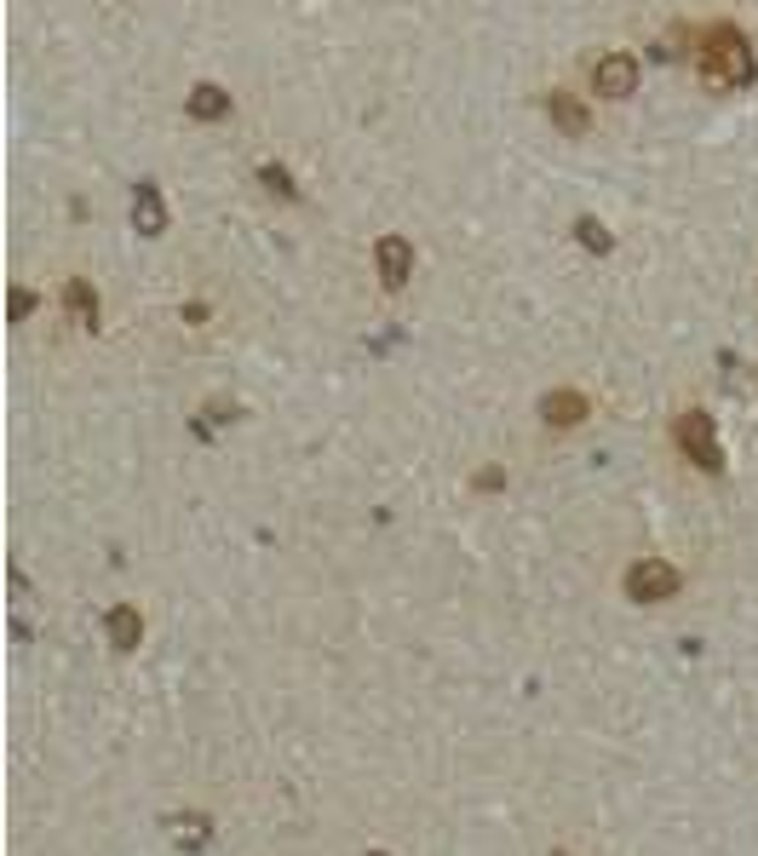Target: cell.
Returning <instances> with one entry per match:
<instances>
[{"instance_id":"cell-4","label":"cell","mask_w":758,"mask_h":856,"mask_svg":"<svg viewBox=\"0 0 758 856\" xmlns=\"http://www.w3.org/2000/svg\"><path fill=\"white\" fill-rule=\"evenodd\" d=\"M592 92L598 98H632L638 92V58L632 53H603L592 64Z\"/></svg>"},{"instance_id":"cell-14","label":"cell","mask_w":758,"mask_h":856,"mask_svg":"<svg viewBox=\"0 0 758 856\" xmlns=\"http://www.w3.org/2000/svg\"><path fill=\"white\" fill-rule=\"evenodd\" d=\"M172 834H179L185 845H201V840L213 834V822L208 816H172Z\"/></svg>"},{"instance_id":"cell-12","label":"cell","mask_w":758,"mask_h":856,"mask_svg":"<svg viewBox=\"0 0 758 856\" xmlns=\"http://www.w3.org/2000/svg\"><path fill=\"white\" fill-rule=\"evenodd\" d=\"M575 242L587 247V254H610V247H615V236L603 231V224H598L592 213H580V219H575Z\"/></svg>"},{"instance_id":"cell-17","label":"cell","mask_w":758,"mask_h":856,"mask_svg":"<svg viewBox=\"0 0 758 856\" xmlns=\"http://www.w3.org/2000/svg\"><path fill=\"white\" fill-rule=\"evenodd\" d=\"M368 856H386V851H368Z\"/></svg>"},{"instance_id":"cell-9","label":"cell","mask_w":758,"mask_h":856,"mask_svg":"<svg viewBox=\"0 0 758 856\" xmlns=\"http://www.w3.org/2000/svg\"><path fill=\"white\" fill-rule=\"evenodd\" d=\"M546 110H551V127L569 133V138H580V133L592 127V115H587V104H580L575 92H551V98H546Z\"/></svg>"},{"instance_id":"cell-15","label":"cell","mask_w":758,"mask_h":856,"mask_svg":"<svg viewBox=\"0 0 758 856\" xmlns=\"http://www.w3.org/2000/svg\"><path fill=\"white\" fill-rule=\"evenodd\" d=\"M7 311H12V322H18V316H30V311H35V293H30V288L12 293V299H7Z\"/></svg>"},{"instance_id":"cell-16","label":"cell","mask_w":758,"mask_h":856,"mask_svg":"<svg viewBox=\"0 0 758 856\" xmlns=\"http://www.w3.org/2000/svg\"><path fill=\"white\" fill-rule=\"evenodd\" d=\"M551 856H569V851H551Z\"/></svg>"},{"instance_id":"cell-5","label":"cell","mask_w":758,"mask_h":856,"mask_svg":"<svg viewBox=\"0 0 758 856\" xmlns=\"http://www.w3.org/2000/svg\"><path fill=\"white\" fill-rule=\"evenodd\" d=\"M374 270H379V282H386L391 293L409 288V276H414V247H409V236H379V242H374Z\"/></svg>"},{"instance_id":"cell-1","label":"cell","mask_w":758,"mask_h":856,"mask_svg":"<svg viewBox=\"0 0 758 856\" xmlns=\"http://www.w3.org/2000/svg\"><path fill=\"white\" fill-rule=\"evenodd\" d=\"M753 75H758V64H753L747 35L736 30V23H713L706 41H701V81L729 92V87H747Z\"/></svg>"},{"instance_id":"cell-10","label":"cell","mask_w":758,"mask_h":856,"mask_svg":"<svg viewBox=\"0 0 758 856\" xmlns=\"http://www.w3.org/2000/svg\"><path fill=\"white\" fill-rule=\"evenodd\" d=\"M133 231L138 236H161L167 231V208H161L156 185H138V196H133Z\"/></svg>"},{"instance_id":"cell-7","label":"cell","mask_w":758,"mask_h":856,"mask_svg":"<svg viewBox=\"0 0 758 856\" xmlns=\"http://www.w3.org/2000/svg\"><path fill=\"white\" fill-rule=\"evenodd\" d=\"M104 633H110V649H121V656H133V649L144 644V615L133 610V603H115L110 621H104Z\"/></svg>"},{"instance_id":"cell-11","label":"cell","mask_w":758,"mask_h":856,"mask_svg":"<svg viewBox=\"0 0 758 856\" xmlns=\"http://www.w3.org/2000/svg\"><path fill=\"white\" fill-rule=\"evenodd\" d=\"M190 115H196V121H219V115H231V98H224V87L201 81V87L190 92Z\"/></svg>"},{"instance_id":"cell-8","label":"cell","mask_w":758,"mask_h":856,"mask_svg":"<svg viewBox=\"0 0 758 856\" xmlns=\"http://www.w3.org/2000/svg\"><path fill=\"white\" fill-rule=\"evenodd\" d=\"M540 420H546V425H558V432H564V425H580V420H587V397L569 391V386L546 391V397H540Z\"/></svg>"},{"instance_id":"cell-2","label":"cell","mask_w":758,"mask_h":856,"mask_svg":"<svg viewBox=\"0 0 758 856\" xmlns=\"http://www.w3.org/2000/svg\"><path fill=\"white\" fill-rule=\"evenodd\" d=\"M672 592H678V569L667 558H638L626 569V598L632 603H661Z\"/></svg>"},{"instance_id":"cell-3","label":"cell","mask_w":758,"mask_h":856,"mask_svg":"<svg viewBox=\"0 0 758 856\" xmlns=\"http://www.w3.org/2000/svg\"><path fill=\"white\" fill-rule=\"evenodd\" d=\"M672 437H678V448H684L701 471H724V448H718L713 425H706L701 414H678L672 420Z\"/></svg>"},{"instance_id":"cell-6","label":"cell","mask_w":758,"mask_h":856,"mask_svg":"<svg viewBox=\"0 0 758 856\" xmlns=\"http://www.w3.org/2000/svg\"><path fill=\"white\" fill-rule=\"evenodd\" d=\"M64 311L75 316V329H81V334L104 329V311H98V293H92L87 276H69V282H64Z\"/></svg>"},{"instance_id":"cell-13","label":"cell","mask_w":758,"mask_h":856,"mask_svg":"<svg viewBox=\"0 0 758 856\" xmlns=\"http://www.w3.org/2000/svg\"><path fill=\"white\" fill-rule=\"evenodd\" d=\"M259 185H265L270 196H282V201H288V196H299V190H293V179H288V167H276V162H265V167H259Z\"/></svg>"}]
</instances>
